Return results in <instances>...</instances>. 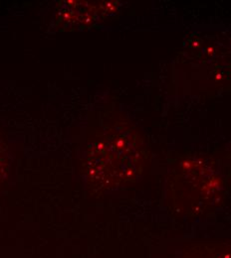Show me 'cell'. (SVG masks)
<instances>
[{
    "label": "cell",
    "instance_id": "obj_1",
    "mask_svg": "<svg viewBox=\"0 0 231 258\" xmlns=\"http://www.w3.org/2000/svg\"><path fill=\"white\" fill-rule=\"evenodd\" d=\"M226 194L219 163L201 154L186 155L171 167L167 182L168 205L184 217L201 216L217 208Z\"/></svg>",
    "mask_w": 231,
    "mask_h": 258
},
{
    "label": "cell",
    "instance_id": "obj_2",
    "mask_svg": "<svg viewBox=\"0 0 231 258\" xmlns=\"http://www.w3.org/2000/svg\"><path fill=\"white\" fill-rule=\"evenodd\" d=\"M90 156V164L96 167L91 172L97 177L105 174L103 180L108 183L129 180L135 173L142 155L136 133L128 125L113 126L104 130L95 138Z\"/></svg>",
    "mask_w": 231,
    "mask_h": 258
},
{
    "label": "cell",
    "instance_id": "obj_3",
    "mask_svg": "<svg viewBox=\"0 0 231 258\" xmlns=\"http://www.w3.org/2000/svg\"><path fill=\"white\" fill-rule=\"evenodd\" d=\"M186 258H231V242L196 243Z\"/></svg>",
    "mask_w": 231,
    "mask_h": 258
},
{
    "label": "cell",
    "instance_id": "obj_4",
    "mask_svg": "<svg viewBox=\"0 0 231 258\" xmlns=\"http://www.w3.org/2000/svg\"><path fill=\"white\" fill-rule=\"evenodd\" d=\"M230 161H231V147H230Z\"/></svg>",
    "mask_w": 231,
    "mask_h": 258
}]
</instances>
